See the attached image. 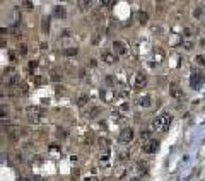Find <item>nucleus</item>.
I'll use <instances>...</instances> for the list:
<instances>
[{
    "mask_svg": "<svg viewBox=\"0 0 205 181\" xmlns=\"http://www.w3.org/2000/svg\"><path fill=\"white\" fill-rule=\"evenodd\" d=\"M195 62L198 65H202V67H205V57L203 55H197V57H195Z\"/></svg>",
    "mask_w": 205,
    "mask_h": 181,
    "instance_id": "21",
    "label": "nucleus"
},
{
    "mask_svg": "<svg viewBox=\"0 0 205 181\" xmlns=\"http://www.w3.org/2000/svg\"><path fill=\"white\" fill-rule=\"evenodd\" d=\"M169 94H171V97H174L176 101H183V99H185L183 89L178 87V85H171V87H169Z\"/></svg>",
    "mask_w": 205,
    "mask_h": 181,
    "instance_id": "7",
    "label": "nucleus"
},
{
    "mask_svg": "<svg viewBox=\"0 0 205 181\" xmlns=\"http://www.w3.org/2000/svg\"><path fill=\"white\" fill-rule=\"evenodd\" d=\"M27 113H29V115H38V116H39V113H41V109H39V108H27Z\"/></svg>",
    "mask_w": 205,
    "mask_h": 181,
    "instance_id": "24",
    "label": "nucleus"
},
{
    "mask_svg": "<svg viewBox=\"0 0 205 181\" xmlns=\"http://www.w3.org/2000/svg\"><path fill=\"white\" fill-rule=\"evenodd\" d=\"M33 82H34V84H41L43 79L39 77V75H34V77H33Z\"/></svg>",
    "mask_w": 205,
    "mask_h": 181,
    "instance_id": "28",
    "label": "nucleus"
},
{
    "mask_svg": "<svg viewBox=\"0 0 205 181\" xmlns=\"http://www.w3.org/2000/svg\"><path fill=\"white\" fill-rule=\"evenodd\" d=\"M51 79L55 80V82H58V80H60V75H58V74H53V75H51Z\"/></svg>",
    "mask_w": 205,
    "mask_h": 181,
    "instance_id": "33",
    "label": "nucleus"
},
{
    "mask_svg": "<svg viewBox=\"0 0 205 181\" xmlns=\"http://www.w3.org/2000/svg\"><path fill=\"white\" fill-rule=\"evenodd\" d=\"M101 58L104 60L106 63H115V60H116V57L113 53H111V51H108V50H104V51H101Z\"/></svg>",
    "mask_w": 205,
    "mask_h": 181,
    "instance_id": "11",
    "label": "nucleus"
},
{
    "mask_svg": "<svg viewBox=\"0 0 205 181\" xmlns=\"http://www.w3.org/2000/svg\"><path fill=\"white\" fill-rule=\"evenodd\" d=\"M132 140H133V130H132V128H123V130L120 132L118 142L123 144V145H126V144H130Z\"/></svg>",
    "mask_w": 205,
    "mask_h": 181,
    "instance_id": "2",
    "label": "nucleus"
},
{
    "mask_svg": "<svg viewBox=\"0 0 205 181\" xmlns=\"http://www.w3.org/2000/svg\"><path fill=\"white\" fill-rule=\"evenodd\" d=\"M157 2H163V0H157Z\"/></svg>",
    "mask_w": 205,
    "mask_h": 181,
    "instance_id": "37",
    "label": "nucleus"
},
{
    "mask_svg": "<svg viewBox=\"0 0 205 181\" xmlns=\"http://www.w3.org/2000/svg\"><path fill=\"white\" fill-rule=\"evenodd\" d=\"M53 16L57 17V19H65V17H67L65 7L63 5H55V9H53Z\"/></svg>",
    "mask_w": 205,
    "mask_h": 181,
    "instance_id": "9",
    "label": "nucleus"
},
{
    "mask_svg": "<svg viewBox=\"0 0 205 181\" xmlns=\"http://www.w3.org/2000/svg\"><path fill=\"white\" fill-rule=\"evenodd\" d=\"M84 181H99V179H98V178H96V176H91V178H85Z\"/></svg>",
    "mask_w": 205,
    "mask_h": 181,
    "instance_id": "34",
    "label": "nucleus"
},
{
    "mask_svg": "<svg viewBox=\"0 0 205 181\" xmlns=\"http://www.w3.org/2000/svg\"><path fill=\"white\" fill-rule=\"evenodd\" d=\"M145 84H147V77H145V74H142V72L135 74V79H133V89H142V87H145Z\"/></svg>",
    "mask_w": 205,
    "mask_h": 181,
    "instance_id": "4",
    "label": "nucleus"
},
{
    "mask_svg": "<svg viewBox=\"0 0 205 181\" xmlns=\"http://www.w3.org/2000/svg\"><path fill=\"white\" fill-rule=\"evenodd\" d=\"M147 19H149L147 12H138V21L142 22V24H145V22H147Z\"/></svg>",
    "mask_w": 205,
    "mask_h": 181,
    "instance_id": "20",
    "label": "nucleus"
},
{
    "mask_svg": "<svg viewBox=\"0 0 205 181\" xmlns=\"http://www.w3.org/2000/svg\"><path fill=\"white\" fill-rule=\"evenodd\" d=\"M99 113H101V108H99V106H91L89 109L85 111V116L89 118V120H94V118L98 116Z\"/></svg>",
    "mask_w": 205,
    "mask_h": 181,
    "instance_id": "12",
    "label": "nucleus"
},
{
    "mask_svg": "<svg viewBox=\"0 0 205 181\" xmlns=\"http://www.w3.org/2000/svg\"><path fill=\"white\" fill-rule=\"evenodd\" d=\"M126 109H128V104H126V103L125 104H121V111H126Z\"/></svg>",
    "mask_w": 205,
    "mask_h": 181,
    "instance_id": "35",
    "label": "nucleus"
},
{
    "mask_svg": "<svg viewBox=\"0 0 205 181\" xmlns=\"http://www.w3.org/2000/svg\"><path fill=\"white\" fill-rule=\"evenodd\" d=\"M50 21H51V19L48 16H45L41 19V32L43 34H48V32H50Z\"/></svg>",
    "mask_w": 205,
    "mask_h": 181,
    "instance_id": "13",
    "label": "nucleus"
},
{
    "mask_svg": "<svg viewBox=\"0 0 205 181\" xmlns=\"http://www.w3.org/2000/svg\"><path fill=\"white\" fill-rule=\"evenodd\" d=\"M120 159H121V161L128 159V152H123V154H120Z\"/></svg>",
    "mask_w": 205,
    "mask_h": 181,
    "instance_id": "31",
    "label": "nucleus"
},
{
    "mask_svg": "<svg viewBox=\"0 0 205 181\" xmlns=\"http://www.w3.org/2000/svg\"><path fill=\"white\" fill-rule=\"evenodd\" d=\"M4 132L7 133V137L11 140H14V142H17V140L21 139V128H16V127H7L4 128Z\"/></svg>",
    "mask_w": 205,
    "mask_h": 181,
    "instance_id": "5",
    "label": "nucleus"
},
{
    "mask_svg": "<svg viewBox=\"0 0 205 181\" xmlns=\"http://www.w3.org/2000/svg\"><path fill=\"white\" fill-rule=\"evenodd\" d=\"M171 120H173V116L169 115V113H163V115H159L157 118H154L152 123H151V132H154V130H159V132H166L168 130V127L171 125Z\"/></svg>",
    "mask_w": 205,
    "mask_h": 181,
    "instance_id": "1",
    "label": "nucleus"
},
{
    "mask_svg": "<svg viewBox=\"0 0 205 181\" xmlns=\"http://www.w3.org/2000/svg\"><path fill=\"white\" fill-rule=\"evenodd\" d=\"M149 135H151V133H149V132H144V130H142V133H140V137H142V142H147V140L151 139Z\"/></svg>",
    "mask_w": 205,
    "mask_h": 181,
    "instance_id": "26",
    "label": "nucleus"
},
{
    "mask_svg": "<svg viewBox=\"0 0 205 181\" xmlns=\"http://www.w3.org/2000/svg\"><path fill=\"white\" fill-rule=\"evenodd\" d=\"M62 36H63V38H68V36H70V31H68V29H65V31H62Z\"/></svg>",
    "mask_w": 205,
    "mask_h": 181,
    "instance_id": "32",
    "label": "nucleus"
},
{
    "mask_svg": "<svg viewBox=\"0 0 205 181\" xmlns=\"http://www.w3.org/2000/svg\"><path fill=\"white\" fill-rule=\"evenodd\" d=\"M92 9V0H82L80 2V11H91Z\"/></svg>",
    "mask_w": 205,
    "mask_h": 181,
    "instance_id": "15",
    "label": "nucleus"
},
{
    "mask_svg": "<svg viewBox=\"0 0 205 181\" xmlns=\"http://www.w3.org/2000/svg\"><path fill=\"white\" fill-rule=\"evenodd\" d=\"M185 48H186V50H191V48H193V43H191V41H186V43H185Z\"/></svg>",
    "mask_w": 205,
    "mask_h": 181,
    "instance_id": "30",
    "label": "nucleus"
},
{
    "mask_svg": "<svg viewBox=\"0 0 205 181\" xmlns=\"http://www.w3.org/2000/svg\"><path fill=\"white\" fill-rule=\"evenodd\" d=\"M113 4H115V0H99L101 7H111Z\"/></svg>",
    "mask_w": 205,
    "mask_h": 181,
    "instance_id": "22",
    "label": "nucleus"
},
{
    "mask_svg": "<svg viewBox=\"0 0 205 181\" xmlns=\"http://www.w3.org/2000/svg\"><path fill=\"white\" fill-rule=\"evenodd\" d=\"M19 53H21V55H26V53H27L26 44H19Z\"/></svg>",
    "mask_w": 205,
    "mask_h": 181,
    "instance_id": "27",
    "label": "nucleus"
},
{
    "mask_svg": "<svg viewBox=\"0 0 205 181\" xmlns=\"http://www.w3.org/2000/svg\"><path fill=\"white\" fill-rule=\"evenodd\" d=\"M101 99H104L106 103L113 101V92L111 91H101Z\"/></svg>",
    "mask_w": 205,
    "mask_h": 181,
    "instance_id": "14",
    "label": "nucleus"
},
{
    "mask_svg": "<svg viewBox=\"0 0 205 181\" xmlns=\"http://www.w3.org/2000/svg\"><path fill=\"white\" fill-rule=\"evenodd\" d=\"M137 173H138V174H147L149 173V162L147 161H138V162H137Z\"/></svg>",
    "mask_w": 205,
    "mask_h": 181,
    "instance_id": "10",
    "label": "nucleus"
},
{
    "mask_svg": "<svg viewBox=\"0 0 205 181\" xmlns=\"http://www.w3.org/2000/svg\"><path fill=\"white\" fill-rule=\"evenodd\" d=\"M130 181H142V179H140V178H132Z\"/></svg>",
    "mask_w": 205,
    "mask_h": 181,
    "instance_id": "36",
    "label": "nucleus"
},
{
    "mask_svg": "<svg viewBox=\"0 0 205 181\" xmlns=\"http://www.w3.org/2000/svg\"><path fill=\"white\" fill-rule=\"evenodd\" d=\"M62 53H63V57H75V55L79 53V50L77 48H65Z\"/></svg>",
    "mask_w": 205,
    "mask_h": 181,
    "instance_id": "16",
    "label": "nucleus"
},
{
    "mask_svg": "<svg viewBox=\"0 0 205 181\" xmlns=\"http://www.w3.org/2000/svg\"><path fill=\"white\" fill-rule=\"evenodd\" d=\"M113 50L116 51V55H126V51H128V48H126V44L123 41H113Z\"/></svg>",
    "mask_w": 205,
    "mask_h": 181,
    "instance_id": "8",
    "label": "nucleus"
},
{
    "mask_svg": "<svg viewBox=\"0 0 205 181\" xmlns=\"http://www.w3.org/2000/svg\"><path fill=\"white\" fill-rule=\"evenodd\" d=\"M87 101H89V97H87V96H80L79 101H77V106H80V108L85 106V104H87Z\"/></svg>",
    "mask_w": 205,
    "mask_h": 181,
    "instance_id": "18",
    "label": "nucleus"
},
{
    "mask_svg": "<svg viewBox=\"0 0 205 181\" xmlns=\"http://www.w3.org/2000/svg\"><path fill=\"white\" fill-rule=\"evenodd\" d=\"M157 147H159V142H157V140L149 139L147 142H144L142 150H144V154H154V152H157Z\"/></svg>",
    "mask_w": 205,
    "mask_h": 181,
    "instance_id": "3",
    "label": "nucleus"
},
{
    "mask_svg": "<svg viewBox=\"0 0 205 181\" xmlns=\"http://www.w3.org/2000/svg\"><path fill=\"white\" fill-rule=\"evenodd\" d=\"M202 82H203V75L200 74H197V72H193L191 74V77H190V87L191 89H198L200 85H202Z\"/></svg>",
    "mask_w": 205,
    "mask_h": 181,
    "instance_id": "6",
    "label": "nucleus"
},
{
    "mask_svg": "<svg viewBox=\"0 0 205 181\" xmlns=\"http://www.w3.org/2000/svg\"><path fill=\"white\" fill-rule=\"evenodd\" d=\"M202 14H203V9H202V7L193 9V17H195V19H200V17H202Z\"/></svg>",
    "mask_w": 205,
    "mask_h": 181,
    "instance_id": "19",
    "label": "nucleus"
},
{
    "mask_svg": "<svg viewBox=\"0 0 205 181\" xmlns=\"http://www.w3.org/2000/svg\"><path fill=\"white\" fill-rule=\"evenodd\" d=\"M24 5H26V9H29V11H31V9H33V4H31V0H24Z\"/></svg>",
    "mask_w": 205,
    "mask_h": 181,
    "instance_id": "29",
    "label": "nucleus"
},
{
    "mask_svg": "<svg viewBox=\"0 0 205 181\" xmlns=\"http://www.w3.org/2000/svg\"><path fill=\"white\" fill-rule=\"evenodd\" d=\"M183 34H185L186 38H190L191 34H193V29H191V27H185V29H183Z\"/></svg>",
    "mask_w": 205,
    "mask_h": 181,
    "instance_id": "25",
    "label": "nucleus"
},
{
    "mask_svg": "<svg viewBox=\"0 0 205 181\" xmlns=\"http://www.w3.org/2000/svg\"><path fill=\"white\" fill-rule=\"evenodd\" d=\"M138 104H140V106H144V108H149V106H151V97H149V96L140 97V99H138Z\"/></svg>",
    "mask_w": 205,
    "mask_h": 181,
    "instance_id": "17",
    "label": "nucleus"
},
{
    "mask_svg": "<svg viewBox=\"0 0 205 181\" xmlns=\"http://www.w3.org/2000/svg\"><path fill=\"white\" fill-rule=\"evenodd\" d=\"M67 135H68V133L65 132V130H62V128H58V130H57V137H58V139H67Z\"/></svg>",
    "mask_w": 205,
    "mask_h": 181,
    "instance_id": "23",
    "label": "nucleus"
}]
</instances>
